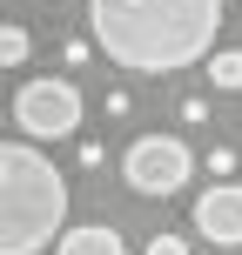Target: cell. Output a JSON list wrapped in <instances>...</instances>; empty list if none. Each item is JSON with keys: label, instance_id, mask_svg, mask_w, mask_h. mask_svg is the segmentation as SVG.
I'll list each match as a JSON object with an SVG mask.
<instances>
[{"label": "cell", "instance_id": "6da1fadb", "mask_svg": "<svg viewBox=\"0 0 242 255\" xmlns=\"http://www.w3.org/2000/svg\"><path fill=\"white\" fill-rule=\"evenodd\" d=\"M222 0H88V40L121 74H182L216 61Z\"/></svg>", "mask_w": 242, "mask_h": 255}, {"label": "cell", "instance_id": "7a4b0ae2", "mask_svg": "<svg viewBox=\"0 0 242 255\" xmlns=\"http://www.w3.org/2000/svg\"><path fill=\"white\" fill-rule=\"evenodd\" d=\"M67 235V175L34 148L7 134L0 141V255H40Z\"/></svg>", "mask_w": 242, "mask_h": 255}, {"label": "cell", "instance_id": "3957f363", "mask_svg": "<svg viewBox=\"0 0 242 255\" xmlns=\"http://www.w3.org/2000/svg\"><path fill=\"white\" fill-rule=\"evenodd\" d=\"M81 121H88V101H81V88L67 74H34L13 88L20 141H67V134H81Z\"/></svg>", "mask_w": 242, "mask_h": 255}, {"label": "cell", "instance_id": "277c9868", "mask_svg": "<svg viewBox=\"0 0 242 255\" xmlns=\"http://www.w3.org/2000/svg\"><path fill=\"white\" fill-rule=\"evenodd\" d=\"M121 181L135 195H182L195 181V148L182 134H135L121 154Z\"/></svg>", "mask_w": 242, "mask_h": 255}, {"label": "cell", "instance_id": "5b68a950", "mask_svg": "<svg viewBox=\"0 0 242 255\" xmlns=\"http://www.w3.org/2000/svg\"><path fill=\"white\" fill-rule=\"evenodd\" d=\"M195 235L216 249H242V181H216L195 195Z\"/></svg>", "mask_w": 242, "mask_h": 255}, {"label": "cell", "instance_id": "8992f818", "mask_svg": "<svg viewBox=\"0 0 242 255\" xmlns=\"http://www.w3.org/2000/svg\"><path fill=\"white\" fill-rule=\"evenodd\" d=\"M54 255H128V242H121V229H108V222H81V229L61 235Z\"/></svg>", "mask_w": 242, "mask_h": 255}, {"label": "cell", "instance_id": "52a82bcc", "mask_svg": "<svg viewBox=\"0 0 242 255\" xmlns=\"http://www.w3.org/2000/svg\"><path fill=\"white\" fill-rule=\"evenodd\" d=\"M209 88H222V94L242 88V47H222L216 61H209Z\"/></svg>", "mask_w": 242, "mask_h": 255}, {"label": "cell", "instance_id": "ba28073f", "mask_svg": "<svg viewBox=\"0 0 242 255\" xmlns=\"http://www.w3.org/2000/svg\"><path fill=\"white\" fill-rule=\"evenodd\" d=\"M27 54H34V40H27V27H0V67H27Z\"/></svg>", "mask_w": 242, "mask_h": 255}, {"label": "cell", "instance_id": "9c48e42d", "mask_svg": "<svg viewBox=\"0 0 242 255\" xmlns=\"http://www.w3.org/2000/svg\"><path fill=\"white\" fill-rule=\"evenodd\" d=\"M141 255H189V242H182V235H148V249H141Z\"/></svg>", "mask_w": 242, "mask_h": 255}, {"label": "cell", "instance_id": "30bf717a", "mask_svg": "<svg viewBox=\"0 0 242 255\" xmlns=\"http://www.w3.org/2000/svg\"><path fill=\"white\" fill-rule=\"evenodd\" d=\"M209 175L229 181V175H236V154H229V148H209Z\"/></svg>", "mask_w": 242, "mask_h": 255}, {"label": "cell", "instance_id": "8fae6325", "mask_svg": "<svg viewBox=\"0 0 242 255\" xmlns=\"http://www.w3.org/2000/svg\"><path fill=\"white\" fill-rule=\"evenodd\" d=\"M182 121H189V128L209 121V101H202V94H182Z\"/></svg>", "mask_w": 242, "mask_h": 255}]
</instances>
